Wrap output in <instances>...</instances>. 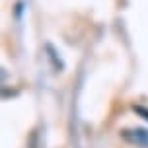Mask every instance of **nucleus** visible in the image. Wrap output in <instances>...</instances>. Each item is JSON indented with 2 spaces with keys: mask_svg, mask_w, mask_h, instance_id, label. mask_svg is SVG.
I'll list each match as a JSON object with an SVG mask.
<instances>
[{
  "mask_svg": "<svg viewBox=\"0 0 148 148\" xmlns=\"http://www.w3.org/2000/svg\"><path fill=\"white\" fill-rule=\"evenodd\" d=\"M121 140L134 148H148V127H125L119 131Z\"/></svg>",
  "mask_w": 148,
  "mask_h": 148,
  "instance_id": "f257e3e1",
  "label": "nucleus"
},
{
  "mask_svg": "<svg viewBox=\"0 0 148 148\" xmlns=\"http://www.w3.org/2000/svg\"><path fill=\"white\" fill-rule=\"evenodd\" d=\"M133 111H134V113H138V115H142V117L148 121V109H146V107H142V105H133Z\"/></svg>",
  "mask_w": 148,
  "mask_h": 148,
  "instance_id": "f03ea898",
  "label": "nucleus"
}]
</instances>
